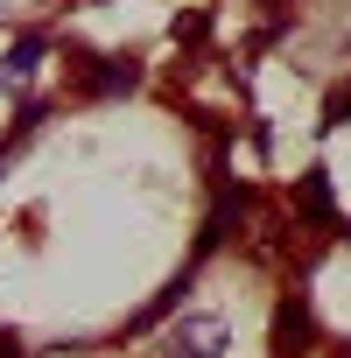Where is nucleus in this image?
<instances>
[{
  "mask_svg": "<svg viewBox=\"0 0 351 358\" xmlns=\"http://www.w3.org/2000/svg\"><path fill=\"white\" fill-rule=\"evenodd\" d=\"M43 50H50V36H22L8 57H0V92H15V85H29V71L43 64Z\"/></svg>",
  "mask_w": 351,
  "mask_h": 358,
  "instance_id": "1",
  "label": "nucleus"
},
{
  "mask_svg": "<svg viewBox=\"0 0 351 358\" xmlns=\"http://www.w3.org/2000/svg\"><path fill=\"white\" fill-rule=\"evenodd\" d=\"M218 344H225V330L211 316H190L183 337H176V358H218Z\"/></svg>",
  "mask_w": 351,
  "mask_h": 358,
  "instance_id": "2",
  "label": "nucleus"
},
{
  "mask_svg": "<svg viewBox=\"0 0 351 358\" xmlns=\"http://www.w3.org/2000/svg\"><path fill=\"white\" fill-rule=\"evenodd\" d=\"M344 113H351V85H344V92L330 99V120H344Z\"/></svg>",
  "mask_w": 351,
  "mask_h": 358,
  "instance_id": "3",
  "label": "nucleus"
},
{
  "mask_svg": "<svg viewBox=\"0 0 351 358\" xmlns=\"http://www.w3.org/2000/svg\"><path fill=\"white\" fill-rule=\"evenodd\" d=\"M0 358H22V344H15V337H8V330H0Z\"/></svg>",
  "mask_w": 351,
  "mask_h": 358,
  "instance_id": "4",
  "label": "nucleus"
}]
</instances>
